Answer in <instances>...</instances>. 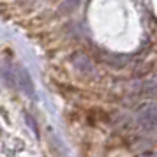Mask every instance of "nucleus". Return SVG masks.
<instances>
[{"mask_svg":"<svg viewBox=\"0 0 157 157\" xmlns=\"http://www.w3.org/2000/svg\"><path fill=\"white\" fill-rule=\"evenodd\" d=\"M2 76L6 78L9 86H14V72L11 71L9 67H4V69H2Z\"/></svg>","mask_w":157,"mask_h":157,"instance_id":"obj_5","label":"nucleus"},{"mask_svg":"<svg viewBox=\"0 0 157 157\" xmlns=\"http://www.w3.org/2000/svg\"><path fill=\"white\" fill-rule=\"evenodd\" d=\"M138 118H140V124H141L143 127H147L152 131V129L155 127V106L154 104H147L140 111Z\"/></svg>","mask_w":157,"mask_h":157,"instance_id":"obj_2","label":"nucleus"},{"mask_svg":"<svg viewBox=\"0 0 157 157\" xmlns=\"http://www.w3.org/2000/svg\"><path fill=\"white\" fill-rule=\"evenodd\" d=\"M79 2H81V0H65L64 4L60 6V11H62V13H72V11L79 6Z\"/></svg>","mask_w":157,"mask_h":157,"instance_id":"obj_4","label":"nucleus"},{"mask_svg":"<svg viewBox=\"0 0 157 157\" xmlns=\"http://www.w3.org/2000/svg\"><path fill=\"white\" fill-rule=\"evenodd\" d=\"M25 120H27V124L30 125V129L34 131V134L39 138V131H37V124H36V120L34 118H30V115H25Z\"/></svg>","mask_w":157,"mask_h":157,"instance_id":"obj_6","label":"nucleus"},{"mask_svg":"<svg viewBox=\"0 0 157 157\" xmlns=\"http://www.w3.org/2000/svg\"><path fill=\"white\" fill-rule=\"evenodd\" d=\"M71 64L74 65V69L79 71L81 74H92L94 72V64L86 55H81V53L74 55V57L71 58Z\"/></svg>","mask_w":157,"mask_h":157,"instance_id":"obj_3","label":"nucleus"},{"mask_svg":"<svg viewBox=\"0 0 157 157\" xmlns=\"http://www.w3.org/2000/svg\"><path fill=\"white\" fill-rule=\"evenodd\" d=\"M13 72H14V85H18V88L23 94L32 97L36 94V86H34V81H32V76L29 74V71L25 67H16Z\"/></svg>","mask_w":157,"mask_h":157,"instance_id":"obj_1","label":"nucleus"}]
</instances>
